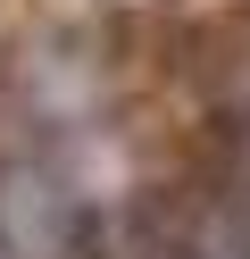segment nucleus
Instances as JSON below:
<instances>
[{
	"instance_id": "obj_1",
	"label": "nucleus",
	"mask_w": 250,
	"mask_h": 259,
	"mask_svg": "<svg viewBox=\"0 0 250 259\" xmlns=\"http://www.w3.org/2000/svg\"><path fill=\"white\" fill-rule=\"evenodd\" d=\"M83 234V209L59 167L42 159H9L0 167V259H59Z\"/></svg>"
}]
</instances>
